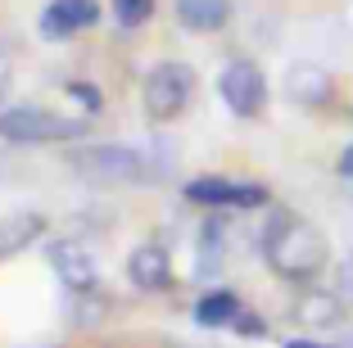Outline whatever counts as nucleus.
<instances>
[{"label": "nucleus", "mask_w": 353, "mask_h": 348, "mask_svg": "<svg viewBox=\"0 0 353 348\" xmlns=\"http://www.w3.org/2000/svg\"><path fill=\"white\" fill-rule=\"evenodd\" d=\"M263 258L281 280H312L331 258V245L312 222H303L299 213H272L268 231H263Z\"/></svg>", "instance_id": "f257e3e1"}, {"label": "nucleus", "mask_w": 353, "mask_h": 348, "mask_svg": "<svg viewBox=\"0 0 353 348\" xmlns=\"http://www.w3.org/2000/svg\"><path fill=\"white\" fill-rule=\"evenodd\" d=\"M82 136H86L82 118H63V113L41 109V104L0 109V141L10 145H68V141H82Z\"/></svg>", "instance_id": "f03ea898"}, {"label": "nucleus", "mask_w": 353, "mask_h": 348, "mask_svg": "<svg viewBox=\"0 0 353 348\" xmlns=\"http://www.w3.org/2000/svg\"><path fill=\"white\" fill-rule=\"evenodd\" d=\"M68 163L95 185H150V158L132 145H86L68 154Z\"/></svg>", "instance_id": "7ed1b4c3"}, {"label": "nucleus", "mask_w": 353, "mask_h": 348, "mask_svg": "<svg viewBox=\"0 0 353 348\" xmlns=\"http://www.w3.org/2000/svg\"><path fill=\"white\" fill-rule=\"evenodd\" d=\"M195 95V68L190 63H176V59H163L145 72V86H141V100H145V113L154 123H172L181 118Z\"/></svg>", "instance_id": "20e7f679"}, {"label": "nucleus", "mask_w": 353, "mask_h": 348, "mask_svg": "<svg viewBox=\"0 0 353 348\" xmlns=\"http://www.w3.org/2000/svg\"><path fill=\"white\" fill-rule=\"evenodd\" d=\"M218 95L236 118H259L268 109V77L254 59H227L218 72Z\"/></svg>", "instance_id": "39448f33"}, {"label": "nucleus", "mask_w": 353, "mask_h": 348, "mask_svg": "<svg viewBox=\"0 0 353 348\" xmlns=\"http://www.w3.org/2000/svg\"><path fill=\"white\" fill-rule=\"evenodd\" d=\"M186 199L190 204H204V208H263L268 204V185L259 181H240V176H195L186 181Z\"/></svg>", "instance_id": "423d86ee"}, {"label": "nucleus", "mask_w": 353, "mask_h": 348, "mask_svg": "<svg viewBox=\"0 0 353 348\" xmlns=\"http://www.w3.org/2000/svg\"><path fill=\"white\" fill-rule=\"evenodd\" d=\"M46 258H50L54 276L73 289V294H86V289L95 285V258L82 240H54V245L46 249Z\"/></svg>", "instance_id": "0eeeda50"}, {"label": "nucleus", "mask_w": 353, "mask_h": 348, "mask_svg": "<svg viewBox=\"0 0 353 348\" xmlns=\"http://www.w3.org/2000/svg\"><path fill=\"white\" fill-rule=\"evenodd\" d=\"M95 19H100V5L95 0H50L41 10V37L68 41L82 28H95Z\"/></svg>", "instance_id": "6e6552de"}, {"label": "nucleus", "mask_w": 353, "mask_h": 348, "mask_svg": "<svg viewBox=\"0 0 353 348\" xmlns=\"http://www.w3.org/2000/svg\"><path fill=\"white\" fill-rule=\"evenodd\" d=\"M127 276L145 294H163L172 285V258H168L163 245H136L132 258H127Z\"/></svg>", "instance_id": "1a4fd4ad"}, {"label": "nucleus", "mask_w": 353, "mask_h": 348, "mask_svg": "<svg viewBox=\"0 0 353 348\" xmlns=\"http://www.w3.org/2000/svg\"><path fill=\"white\" fill-rule=\"evenodd\" d=\"M46 226H50L46 213H10V217H0V263L14 258V254H23L28 245H37V240L46 236Z\"/></svg>", "instance_id": "9d476101"}, {"label": "nucleus", "mask_w": 353, "mask_h": 348, "mask_svg": "<svg viewBox=\"0 0 353 348\" xmlns=\"http://www.w3.org/2000/svg\"><path fill=\"white\" fill-rule=\"evenodd\" d=\"M285 95L303 109H317V104L331 100V77H326L317 63H294L290 77H285Z\"/></svg>", "instance_id": "9b49d317"}, {"label": "nucleus", "mask_w": 353, "mask_h": 348, "mask_svg": "<svg viewBox=\"0 0 353 348\" xmlns=\"http://www.w3.org/2000/svg\"><path fill=\"white\" fill-rule=\"evenodd\" d=\"M176 19L190 32H218L231 19V0H176Z\"/></svg>", "instance_id": "f8f14e48"}, {"label": "nucleus", "mask_w": 353, "mask_h": 348, "mask_svg": "<svg viewBox=\"0 0 353 348\" xmlns=\"http://www.w3.org/2000/svg\"><path fill=\"white\" fill-rule=\"evenodd\" d=\"M240 312H245V307H240V298L231 294V289H208V294L195 303V321H199V326H208V330L236 326Z\"/></svg>", "instance_id": "ddd939ff"}, {"label": "nucleus", "mask_w": 353, "mask_h": 348, "mask_svg": "<svg viewBox=\"0 0 353 348\" xmlns=\"http://www.w3.org/2000/svg\"><path fill=\"white\" fill-rule=\"evenodd\" d=\"M294 321L299 326H335L340 321V298L326 289H303L294 303Z\"/></svg>", "instance_id": "4468645a"}, {"label": "nucleus", "mask_w": 353, "mask_h": 348, "mask_svg": "<svg viewBox=\"0 0 353 348\" xmlns=\"http://www.w3.org/2000/svg\"><path fill=\"white\" fill-rule=\"evenodd\" d=\"M150 19H154V0H114L118 28H145Z\"/></svg>", "instance_id": "2eb2a0df"}, {"label": "nucleus", "mask_w": 353, "mask_h": 348, "mask_svg": "<svg viewBox=\"0 0 353 348\" xmlns=\"http://www.w3.org/2000/svg\"><path fill=\"white\" fill-rule=\"evenodd\" d=\"M68 95H73L77 104H86V113H100L104 109V95L95 91L91 82H68Z\"/></svg>", "instance_id": "dca6fc26"}, {"label": "nucleus", "mask_w": 353, "mask_h": 348, "mask_svg": "<svg viewBox=\"0 0 353 348\" xmlns=\"http://www.w3.org/2000/svg\"><path fill=\"white\" fill-rule=\"evenodd\" d=\"M231 330H236V335H250V339L268 335V326H263V321L254 317V312H240V317H236V326H231Z\"/></svg>", "instance_id": "f3484780"}, {"label": "nucleus", "mask_w": 353, "mask_h": 348, "mask_svg": "<svg viewBox=\"0 0 353 348\" xmlns=\"http://www.w3.org/2000/svg\"><path fill=\"white\" fill-rule=\"evenodd\" d=\"M10 86H14V63H10V54L0 50V109H5V95H10Z\"/></svg>", "instance_id": "a211bd4d"}, {"label": "nucleus", "mask_w": 353, "mask_h": 348, "mask_svg": "<svg viewBox=\"0 0 353 348\" xmlns=\"http://www.w3.org/2000/svg\"><path fill=\"white\" fill-rule=\"evenodd\" d=\"M335 167H340V176H353V145L340 154V163H335Z\"/></svg>", "instance_id": "6ab92c4d"}, {"label": "nucleus", "mask_w": 353, "mask_h": 348, "mask_svg": "<svg viewBox=\"0 0 353 348\" xmlns=\"http://www.w3.org/2000/svg\"><path fill=\"white\" fill-rule=\"evenodd\" d=\"M285 348H331V344H317V339H290Z\"/></svg>", "instance_id": "aec40b11"}]
</instances>
